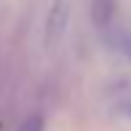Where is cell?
Here are the masks:
<instances>
[{
	"label": "cell",
	"instance_id": "cell-4",
	"mask_svg": "<svg viewBox=\"0 0 131 131\" xmlns=\"http://www.w3.org/2000/svg\"><path fill=\"white\" fill-rule=\"evenodd\" d=\"M126 53L131 56V40H126Z\"/></svg>",
	"mask_w": 131,
	"mask_h": 131
},
{
	"label": "cell",
	"instance_id": "cell-2",
	"mask_svg": "<svg viewBox=\"0 0 131 131\" xmlns=\"http://www.w3.org/2000/svg\"><path fill=\"white\" fill-rule=\"evenodd\" d=\"M40 128H43V118H38V115L27 118L24 126H21V131H40Z\"/></svg>",
	"mask_w": 131,
	"mask_h": 131
},
{
	"label": "cell",
	"instance_id": "cell-3",
	"mask_svg": "<svg viewBox=\"0 0 131 131\" xmlns=\"http://www.w3.org/2000/svg\"><path fill=\"white\" fill-rule=\"evenodd\" d=\"M121 110H123V112H126V115L131 118V94H128V96H123V99H121Z\"/></svg>",
	"mask_w": 131,
	"mask_h": 131
},
{
	"label": "cell",
	"instance_id": "cell-1",
	"mask_svg": "<svg viewBox=\"0 0 131 131\" xmlns=\"http://www.w3.org/2000/svg\"><path fill=\"white\" fill-rule=\"evenodd\" d=\"M64 24H67V3L64 0H56L51 5V14H48V24H46V35H48V43L53 38L64 32Z\"/></svg>",
	"mask_w": 131,
	"mask_h": 131
}]
</instances>
